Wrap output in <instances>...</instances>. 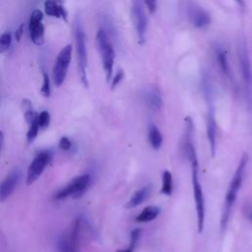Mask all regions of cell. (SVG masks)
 Instances as JSON below:
<instances>
[{
  "label": "cell",
  "mask_w": 252,
  "mask_h": 252,
  "mask_svg": "<svg viewBox=\"0 0 252 252\" xmlns=\"http://www.w3.org/2000/svg\"><path fill=\"white\" fill-rule=\"evenodd\" d=\"M248 159H249L248 155L246 153H244L242 155V157L237 164V167L234 171V174L229 182V185H228L225 197H224V202H223L221 216H220V230H221V232H224L227 227L232 208L235 204L238 191L241 188V185L243 182L245 167L248 162Z\"/></svg>",
  "instance_id": "1"
},
{
  "label": "cell",
  "mask_w": 252,
  "mask_h": 252,
  "mask_svg": "<svg viewBox=\"0 0 252 252\" xmlns=\"http://www.w3.org/2000/svg\"><path fill=\"white\" fill-rule=\"evenodd\" d=\"M192 169V187H193V195L196 207V215H197V227L198 232L201 233L204 229L205 223V199L202 185L199 181L198 175V159L196 153L190 154L187 156Z\"/></svg>",
  "instance_id": "2"
},
{
  "label": "cell",
  "mask_w": 252,
  "mask_h": 252,
  "mask_svg": "<svg viewBox=\"0 0 252 252\" xmlns=\"http://www.w3.org/2000/svg\"><path fill=\"white\" fill-rule=\"evenodd\" d=\"M95 42L100 54L101 63L105 73L106 81L110 82L113 74V64H114L115 53H114L113 45L109 39L108 33L102 29L98 30L95 35Z\"/></svg>",
  "instance_id": "3"
},
{
  "label": "cell",
  "mask_w": 252,
  "mask_h": 252,
  "mask_svg": "<svg viewBox=\"0 0 252 252\" xmlns=\"http://www.w3.org/2000/svg\"><path fill=\"white\" fill-rule=\"evenodd\" d=\"M237 54H238L239 69L241 72L242 81L244 85L246 101L248 106L252 108V67H251L249 56H248L247 45L244 40L239 42L237 47Z\"/></svg>",
  "instance_id": "4"
},
{
  "label": "cell",
  "mask_w": 252,
  "mask_h": 252,
  "mask_svg": "<svg viewBox=\"0 0 252 252\" xmlns=\"http://www.w3.org/2000/svg\"><path fill=\"white\" fill-rule=\"evenodd\" d=\"M75 33V43L77 51L78 69L81 81L85 87H88V77H87V67H88V56H87V45H86V34L84 29L79 20L76 21L74 26Z\"/></svg>",
  "instance_id": "5"
},
{
  "label": "cell",
  "mask_w": 252,
  "mask_h": 252,
  "mask_svg": "<svg viewBox=\"0 0 252 252\" xmlns=\"http://www.w3.org/2000/svg\"><path fill=\"white\" fill-rule=\"evenodd\" d=\"M145 8L146 6L143 0H132V20L140 44H143L145 42L148 28V17Z\"/></svg>",
  "instance_id": "6"
},
{
  "label": "cell",
  "mask_w": 252,
  "mask_h": 252,
  "mask_svg": "<svg viewBox=\"0 0 252 252\" xmlns=\"http://www.w3.org/2000/svg\"><path fill=\"white\" fill-rule=\"evenodd\" d=\"M91 184V176L89 174H83L75 177L70 183L66 185L62 190L56 193L55 199L62 200L67 197H72L74 199L80 198L87 191Z\"/></svg>",
  "instance_id": "7"
},
{
  "label": "cell",
  "mask_w": 252,
  "mask_h": 252,
  "mask_svg": "<svg viewBox=\"0 0 252 252\" xmlns=\"http://www.w3.org/2000/svg\"><path fill=\"white\" fill-rule=\"evenodd\" d=\"M72 58V46L71 44H67L63 47L57 55L55 60V64L53 67V82L55 87H60L67 75L68 68Z\"/></svg>",
  "instance_id": "8"
},
{
  "label": "cell",
  "mask_w": 252,
  "mask_h": 252,
  "mask_svg": "<svg viewBox=\"0 0 252 252\" xmlns=\"http://www.w3.org/2000/svg\"><path fill=\"white\" fill-rule=\"evenodd\" d=\"M81 230V219L75 220L66 229L59 240L60 252H79V235Z\"/></svg>",
  "instance_id": "9"
},
{
  "label": "cell",
  "mask_w": 252,
  "mask_h": 252,
  "mask_svg": "<svg viewBox=\"0 0 252 252\" xmlns=\"http://www.w3.org/2000/svg\"><path fill=\"white\" fill-rule=\"evenodd\" d=\"M187 17L192 26L197 29H206L211 24V16L210 14L200 5L195 2L189 1L186 6Z\"/></svg>",
  "instance_id": "10"
},
{
  "label": "cell",
  "mask_w": 252,
  "mask_h": 252,
  "mask_svg": "<svg viewBox=\"0 0 252 252\" xmlns=\"http://www.w3.org/2000/svg\"><path fill=\"white\" fill-rule=\"evenodd\" d=\"M51 159V154L48 151H43L37 154V156L32 159L29 165L27 172V185L33 183L43 172L44 168L47 166Z\"/></svg>",
  "instance_id": "11"
},
{
  "label": "cell",
  "mask_w": 252,
  "mask_h": 252,
  "mask_svg": "<svg viewBox=\"0 0 252 252\" xmlns=\"http://www.w3.org/2000/svg\"><path fill=\"white\" fill-rule=\"evenodd\" d=\"M43 14L40 10H33L31 14L29 31L32 41L35 45H41L44 42V27L42 24Z\"/></svg>",
  "instance_id": "12"
},
{
  "label": "cell",
  "mask_w": 252,
  "mask_h": 252,
  "mask_svg": "<svg viewBox=\"0 0 252 252\" xmlns=\"http://www.w3.org/2000/svg\"><path fill=\"white\" fill-rule=\"evenodd\" d=\"M207 137L210 145V152L214 158L217 149V122L215 117V110L212 103L209 104L207 115Z\"/></svg>",
  "instance_id": "13"
},
{
  "label": "cell",
  "mask_w": 252,
  "mask_h": 252,
  "mask_svg": "<svg viewBox=\"0 0 252 252\" xmlns=\"http://www.w3.org/2000/svg\"><path fill=\"white\" fill-rule=\"evenodd\" d=\"M20 178L21 172L18 169H14L0 183V202H4L13 193Z\"/></svg>",
  "instance_id": "14"
},
{
  "label": "cell",
  "mask_w": 252,
  "mask_h": 252,
  "mask_svg": "<svg viewBox=\"0 0 252 252\" xmlns=\"http://www.w3.org/2000/svg\"><path fill=\"white\" fill-rule=\"evenodd\" d=\"M214 50H215L216 61L218 63V66H219L220 70L221 71L223 76H225L228 79H231L232 78V72H231V69H230L228 56H227L228 54H227L226 48H224L222 45L217 44L215 46Z\"/></svg>",
  "instance_id": "15"
},
{
  "label": "cell",
  "mask_w": 252,
  "mask_h": 252,
  "mask_svg": "<svg viewBox=\"0 0 252 252\" xmlns=\"http://www.w3.org/2000/svg\"><path fill=\"white\" fill-rule=\"evenodd\" d=\"M144 100L153 111H158L162 106V97L159 90L157 87H149L144 92Z\"/></svg>",
  "instance_id": "16"
},
{
  "label": "cell",
  "mask_w": 252,
  "mask_h": 252,
  "mask_svg": "<svg viewBox=\"0 0 252 252\" xmlns=\"http://www.w3.org/2000/svg\"><path fill=\"white\" fill-rule=\"evenodd\" d=\"M150 194H151V186L150 185H146V186L141 187L140 189L136 190L133 193V195L127 201L125 207L127 209H134V208L140 206L141 204H143L149 198Z\"/></svg>",
  "instance_id": "17"
},
{
  "label": "cell",
  "mask_w": 252,
  "mask_h": 252,
  "mask_svg": "<svg viewBox=\"0 0 252 252\" xmlns=\"http://www.w3.org/2000/svg\"><path fill=\"white\" fill-rule=\"evenodd\" d=\"M44 12L46 15L61 18L64 21H67V11L63 6H61L57 0H45L44 2Z\"/></svg>",
  "instance_id": "18"
},
{
  "label": "cell",
  "mask_w": 252,
  "mask_h": 252,
  "mask_svg": "<svg viewBox=\"0 0 252 252\" xmlns=\"http://www.w3.org/2000/svg\"><path fill=\"white\" fill-rule=\"evenodd\" d=\"M160 214V209L157 206H147L142 212L135 218L137 222H149L156 220Z\"/></svg>",
  "instance_id": "19"
},
{
  "label": "cell",
  "mask_w": 252,
  "mask_h": 252,
  "mask_svg": "<svg viewBox=\"0 0 252 252\" xmlns=\"http://www.w3.org/2000/svg\"><path fill=\"white\" fill-rule=\"evenodd\" d=\"M148 140L154 150L160 149L162 145V135L158 127L153 123L148 127Z\"/></svg>",
  "instance_id": "20"
},
{
  "label": "cell",
  "mask_w": 252,
  "mask_h": 252,
  "mask_svg": "<svg viewBox=\"0 0 252 252\" xmlns=\"http://www.w3.org/2000/svg\"><path fill=\"white\" fill-rule=\"evenodd\" d=\"M172 190H173L172 174L169 170H164L162 172V184H161L160 193L166 196H170L172 194Z\"/></svg>",
  "instance_id": "21"
},
{
  "label": "cell",
  "mask_w": 252,
  "mask_h": 252,
  "mask_svg": "<svg viewBox=\"0 0 252 252\" xmlns=\"http://www.w3.org/2000/svg\"><path fill=\"white\" fill-rule=\"evenodd\" d=\"M141 233H142L141 228H134L130 232V241H129L128 246L123 250H118L117 252H134L135 247L141 237Z\"/></svg>",
  "instance_id": "22"
},
{
  "label": "cell",
  "mask_w": 252,
  "mask_h": 252,
  "mask_svg": "<svg viewBox=\"0 0 252 252\" xmlns=\"http://www.w3.org/2000/svg\"><path fill=\"white\" fill-rule=\"evenodd\" d=\"M12 43V35L9 32H5L0 34V54L6 52Z\"/></svg>",
  "instance_id": "23"
},
{
  "label": "cell",
  "mask_w": 252,
  "mask_h": 252,
  "mask_svg": "<svg viewBox=\"0 0 252 252\" xmlns=\"http://www.w3.org/2000/svg\"><path fill=\"white\" fill-rule=\"evenodd\" d=\"M42 87L40 90L41 94L44 97H48L50 95V81H49V77L48 74L45 71H42Z\"/></svg>",
  "instance_id": "24"
},
{
  "label": "cell",
  "mask_w": 252,
  "mask_h": 252,
  "mask_svg": "<svg viewBox=\"0 0 252 252\" xmlns=\"http://www.w3.org/2000/svg\"><path fill=\"white\" fill-rule=\"evenodd\" d=\"M50 123V115L48 113V111H41L38 115H37V124L39 126V128L41 129H45L49 126Z\"/></svg>",
  "instance_id": "25"
},
{
  "label": "cell",
  "mask_w": 252,
  "mask_h": 252,
  "mask_svg": "<svg viewBox=\"0 0 252 252\" xmlns=\"http://www.w3.org/2000/svg\"><path fill=\"white\" fill-rule=\"evenodd\" d=\"M38 130H39V126H38L37 122H36V123H33V124H32V125L30 126L29 131H28V133H27V139H28V142H29V143H32V142L35 139V137L37 136Z\"/></svg>",
  "instance_id": "26"
},
{
  "label": "cell",
  "mask_w": 252,
  "mask_h": 252,
  "mask_svg": "<svg viewBox=\"0 0 252 252\" xmlns=\"http://www.w3.org/2000/svg\"><path fill=\"white\" fill-rule=\"evenodd\" d=\"M37 115L38 114L35 111H33L32 109L25 111V120L29 126L37 122Z\"/></svg>",
  "instance_id": "27"
},
{
  "label": "cell",
  "mask_w": 252,
  "mask_h": 252,
  "mask_svg": "<svg viewBox=\"0 0 252 252\" xmlns=\"http://www.w3.org/2000/svg\"><path fill=\"white\" fill-rule=\"evenodd\" d=\"M123 78H124V72H123V70H118L116 73H115V75L111 78V90H113L122 80H123Z\"/></svg>",
  "instance_id": "28"
},
{
  "label": "cell",
  "mask_w": 252,
  "mask_h": 252,
  "mask_svg": "<svg viewBox=\"0 0 252 252\" xmlns=\"http://www.w3.org/2000/svg\"><path fill=\"white\" fill-rule=\"evenodd\" d=\"M147 10L151 13L154 14L157 11L158 8V0H143Z\"/></svg>",
  "instance_id": "29"
},
{
  "label": "cell",
  "mask_w": 252,
  "mask_h": 252,
  "mask_svg": "<svg viewBox=\"0 0 252 252\" xmlns=\"http://www.w3.org/2000/svg\"><path fill=\"white\" fill-rule=\"evenodd\" d=\"M72 146V143L71 141L69 140V138L67 137H62L59 141V147L61 150H64V151H68Z\"/></svg>",
  "instance_id": "30"
},
{
  "label": "cell",
  "mask_w": 252,
  "mask_h": 252,
  "mask_svg": "<svg viewBox=\"0 0 252 252\" xmlns=\"http://www.w3.org/2000/svg\"><path fill=\"white\" fill-rule=\"evenodd\" d=\"M244 215L252 222V203H247L244 206Z\"/></svg>",
  "instance_id": "31"
},
{
  "label": "cell",
  "mask_w": 252,
  "mask_h": 252,
  "mask_svg": "<svg viewBox=\"0 0 252 252\" xmlns=\"http://www.w3.org/2000/svg\"><path fill=\"white\" fill-rule=\"evenodd\" d=\"M24 29H25V25L24 24H21L20 27L17 29L16 32H15V38L17 41H20L21 38H22V35L24 33Z\"/></svg>",
  "instance_id": "32"
},
{
  "label": "cell",
  "mask_w": 252,
  "mask_h": 252,
  "mask_svg": "<svg viewBox=\"0 0 252 252\" xmlns=\"http://www.w3.org/2000/svg\"><path fill=\"white\" fill-rule=\"evenodd\" d=\"M32 102L29 100V99H27V98H25L24 100H23V108L25 109V111H28V110H32Z\"/></svg>",
  "instance_id": "33"
},
{
  "label": "cell",
  "mask_w": 252,
  "mask_h": 252,
  "mask_svg": "<svg viewBox=\"0 0 252 252\" xmlns=\"http://www.w3.org/2000/svg\"><path fill=\"white\" fill-rule=\"evenodd\" d=\"M3 143H4V134H3V132L0 130V152H1L2 147H3Z\"/></svg>",
  "instance_id": "34"
},
{
  "label": "cell",
  "mask_w": 252,
  "mask_h": 252,
  "mask_svg": "<svg viewBox=\"0 0 252 252\" xmlns=\"http://www.w3.org/2000/svg\"><path fill=\"white\" fill-rule=\"evenodd\" d=\"M235 2H236L240 7H243V6H244V1H243V0H235Z\"/></svg>",
  "instance_id": "35"
}]
</instances>
